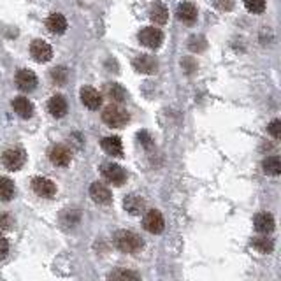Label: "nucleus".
<instances>
[{
	"label": "nucleus",
	"instance_id": "obj_11",
	"mask_svg": "<svg viewBox=\"0 0 281 281\" xmlns=\"http://www.w3.org/2000/svg\"><path fill=\"white\" fill-rule=\"evenodd\" d=\"M79 97H81L83 106L88 107V109H98L102 104V95L98 93L95 88H92V86H85V88H81Z\"/></svg>",
	"mask_w": 281,
	"mask_h": 281
},
{
	"label": "nucleus",
	"instance_id": "obj_32",
	"mask_svg": "<svg viewBox=\"0 0 281 281\" xmlns=\"http://www.w3.org/2000/svg\"><path fill=\"white\" fill-rule=\"evenodd\" d=\"M7 253H9V243H7V239L0 237V260L6 258Z\"/></svg>",
	"mask_w": 281,
	"mask_h": 281
},
{
	"label": "nucleus",
	"instance_id": "obj_14",
	"mask_svg": "<svg viewBox=\"0 0 281 281\" xmlns=\"http://www.w3.org/2000/svg\"><path fill=\"white\" fill-rule=\"evenodd\" d=\"M134 67L137 72H143V74H155L156 69H158V64L156 60L153 58L150 55H140L137 58L134 60Z\"/></svg>",
	"mask_w": 281,
	"mask_h": 281
},
{
	"label": "nucleus",
	"instance_id": "obj_8",
	"mask_svg": "<svg viewBox=\"0 0 281 281\" xmlns=\"http://www.w3.org/2000/svg\"><path fill=\"white\" fill-rule=\"evenodd\" d=\"M30 55H32V58H34L35 62H39V64H46V62L51 60L53 49L48 43L37 39L30 44Z\"/></svg>",
	"mask_w": 281,
	"mask_h": 281
},
{
	"label": "nucleus",
	"instance_id": "obj_30",
	"mask_svg": "<svg viewBox=\"0 0 281 281\" xmlns=\"http://www.w3.org/2000/svg\"><path fill=\"white\" fill-rule=\"evenodd\" d=\"M188 48L192 49V51H202V49L206 48V41L202 39V37H192L188 43Z\"/></svg>",
	"mask_w": 281,
	"mask_h": 281
},
{
	"label": "nucleus",
	"instance_id": "obj_27",
	"mask_svg": "<svg viewBox=\"0 0 281 281\" xmlns=\"http://www.w3.org/2000/svg\"><path fill=\"white\" fill-rule=\"evenodd\" d=\"M245 7L253 14H262L266 11V0H243Z\"/></svg>",
	"mask_w": 281,
	"mask_h": 281
},
{
	"label": "nucleus",
	"instance_id": "obj_18",
	"mask_svg": "<svg viewBox=\"0 0 281 281\" xmlns=\"http://www.w3.org/2000/svg\"><path fill=\"white\" fill-rule=\"evenodd\" d=\"M12 109H14V113H18V116H22L25 119L34 114V106L25 97H16L14 101H12Z\"/></svg>",
	"mask_w": 281,
	"mask_h": 281
},
{
	"label": "nucleus",
	"instance_id": "obj_21",
	"mask_svg": "<svg viewBox=\"0 0 281 281\" xmlns=\"http://www.w3.org/2000/svg\"><path fill=\"white\" fill-rule=\"evenodd\" d=\"M262 169L266 174L269 176H279L281 174V160L279 156L272 155V156H267L266 160L262 162Z\"/></svg>",
	"mask_w": 281,
	"mask_h": 281
},
{
	"label": "nucleus",
	"instance_id": "obj_2",
	"mask_svg": "<svg viewBox=\"0 0 281 281\" xmlns=\"http://www.w3.org/2000/svg\"><path fill=\"white\" fill-rule=\"evenodd\" d=\"M102 119H104L106 125L113 127V129H122L130 122V116L123 107H119L118 104H111L102 113Z\"/></svg>",
	"mask_w": 281,
	"mask_h": 281
},
{
	"label": "nucleus",
	"instance_id": "obj_19",
	"mask_svg": "<svg viewBox=\"0 0 281 281\" xmlns=\"http://www.w3.org/2000/svg\"><path fill=\"white\" fill-rule=\"evenodd\" d=\"M102 150L111 156H122L123 155V144L119 137H104L102 139Z\"/></svg>",
	"mask_w": 281,
	"mask_h": 281
},
{
	"label": "nucleus",
	"instance_id": "obj_1",
	"mask_svg": "<svg viewBox=\"0 0 281 281\" xmlns=\"http://www.w3.org/2000/svg\"><path fill=\"white\" fill-rule=\"evenodd\" d=\"M114 245L123 253H137L143 250V239L130 230H118L114 234Z\"/></svg>",
	"mask_w": 281,
	"mask_h": 281
},
{
	"label": "nucleus",
	"instance_id": "obj_20",
	"mask_svg": "<svg viewBox=\"0 0 281 281\" xmlns=\"http://www.w3.org/2000/svg\"><path fill=\"white\" fill-rule=\"evenodd\" d=\"M106 95L114 102V104H119V102L127 101L125 88H123L122 85H118V83H109V85H106Z\"/></svg>",
	"mask_w": 281,
	"mask_h": 281
},
{
	"label": "nucleus",
	"instance_id": "obj_22",
	"mask_svg": "<svg viewBox=\"0 0 281 281\" xmlns=\"http://www.w3.org/2000/svg\"><path fill=\"white\" fill-rule=\"evenodd\" d=\"M16 193L14 183L9 177H0V200L2 202H9Z\"/></svg>",
	"mask_w": 281,
	"mask_h": 281
},
{
	"label": "nucleus",
	"instance_id": "obj_23",
	"mask_svg": "<svg viewBox=\"0 0 281 281\" xmlns=\"http://www.w3.org/2000/svg\"><path fill=\"white\" fill-rule=\"evenodd\" d=\"M123 206L129 211L130 214H140L144 209V200L140 199L139 195H129L125 200H123Z\"/></svg>",
	"mask_w": 281,
	"mask_h": 281
},
{
	"label": "nucleus",
	"instance_id": "obj_3",
	"mask_svg": "<svg viewBox=\"0 0 281 281\" xmlns=\"http://www.w3.org/2000/svg\"><path fill=\"white\" fill-rule=\"evenodd\" d=\"M139 43L143 44V46L150 48V49H156L162 46L164 43V34L162 30H158V28L155 27H146L143 28V30L139 32Z\"/></svg>",
	"mask_w": 281,
	"mask_h": 281
},
{
	"label": "nucleus",
	"instance_id": "obj_9",
	"mask_svg": "<svg viewBox=\"0 0 281 281\" xmlns=\"http://www.w3.org/2000/svg\"><path fill=\"white\" fill-rule=\"evenodd\" d=\"M32 188H34V192L37 195L44 197V199H51V197H55V193H56V185L53 183L51 179H48V177H34Z\"/></svg>",
	"mask_w": 281,
	"mask_h": 281
},
{
	"label": "nucleus",
	"instance_id": "obj_16",
	"mask_svg": "<svg viewBox=\"0 0 281 281\" xmlns=\"http://www.w3.org/2000/svg\"><path fill=\"white\" fill-rule=\"evenodd\" d=\"M176 14H177V19H179V22L193 23L197 19V14H199V12H197V7L193 6L192 2H183L177 6Z\"/></svg>",
	"mask_w": 281,
	"mask_h": 281
},
{
	"label": "nucleus",
	"instance_id": "obj_10",
	"mask_svg": "<svg viewBox=\"0 0 281 281\" xmlns=\"http://www.w3.org/2000/svg\"><path fill=\"white\" fill-rule=\"evenodd\" d=\"M16 85H18V88L22 90V92H34L37 86V76L32 70L22 69L16 74Z\"/></svg>",
	"mask_w": 281,
	"mask_h": 281
},
{
	"label": "nucleus",
	"instance_id": "obj_25",
	"mask_svg": "<svg viewBox=\"0 0 281 281\" xmlns=\"http://www.w3.org/2000/svg\"><path fill=\"white\" fill-rule=\"evenodd\" d=\"M251 246H253L258 253H271V251L274 250V243L267 237H255L253 241H251Z\"/></svg>",
	"mask_w": 281,
	"mask_h": 281
},
{
	"label": "nucleus",
	"instance_id": "obj_15",
	"mask_svg": "<svg viewBox=\"0 0 281 281\" xmlns=\"http://www.w3.org/2000/svg\"><path fill=\"white\" fill-rule=\"evenodd\" d=\"M48 111H49V114H51V116L64 118L65 114H67V101H65L62 95H55V97L49 98Z\"/></svg>",
	"mask_w": 281,
	"mask_h": 281
},
{
	"label": "nucleus",
	"instance_id": "obj_6",
	"mask_svg": "<svg viewBox=\"0 0 281 281\" xmlns=\"http://www.w3.org/2000/svg\"><path fill=\"white\" fill-rule=\"evenodd\" d=\"M49 160H51L53 165H56V167H67L70 164V160H72V153L67 146H64V144H55V146L49 150Z\"/></svg>",
	"mask_w": 281,
	"mask_h": 281
},
{
	"label": "nucleus",
	"instance_id": "obj_12",
	"mask_svg": "<svg viewBox=\"0 0 281 281\" xmlns=\"http://www.w3.org/2000/svg\"><path fill=\"white\" fill-rule=\"evenodd\" d=\"M90 197H92V200L95 204H109L111 199H113V195H111V190L106 187L104 183H98V181H95V183L90 187Z\"/></svg>",
	"mask_w": 281,
	"mask_h": 281
},
{
	"label": "nucleus",
	"instance_id": "obj_7",
	"mask_svg": "<svg viewBox=\"0 0 281 281\" xmlns=\"http://www.w3.org/2000/svg\"><path fill=\"white\" fill-rule=\"evenodd\" d=\"M102 176H104L109 183L116 185V187H119V185H123L127 181L125 169L118 164H106L104 167H102Z\"/></svg>",
	"mask_w": 281,
	"mask_h": 281
},
{
	"label": "nucleus",
	"instance_id": "obj_26",
	"mask_svg": "<svg viewBox=\"0 0 281 281\" xmlns=\"http://www.w3.org/2000/svg\"><path fill=\"white\" fill-rule=\"evenodd\" d=\"M81 214L77 209H65L64 214H62V222H64V225L67 227H74L77 222H79Z\"/></svg>",
	"mask_w": 281,
	"mask_h": 281
},
{
	"label": "nucleus",
	"instance_id": "obj_28",
	"mask_svg": "<svg viewBox=\"0 0 281 281\" xmlns=\"http://www.w3.org/2000/svg\"><path fill=\"white\" fill-rule=\"evenodd\" d=\"M69 77V70L65 67H55L51 69V79L56 83V85H65Z\"/></svg>",
	"mask_w": 281,
	"mask_h": 281
},
{
	"label": "nucleus",
	"instance_id": "obj_17",
	"mask_svg": "<svg viewBox=\"0 0 281 281\" xmlns=\"http://www.w3.org/2000/svg\"><path fill=\"white\" fill-rule=\"evenodd\" d=\"M255 230L260 234H269L274 230V218L269 213H260L255 216Z\"/></svg>",
	"mask_w": 281,
	"mask_h": 281
},
{
	"label": "nucleus",
	"instance_id": "obj_4",
	"mask_svg": "<svg viewBox=\"0 0 281 281\" xmlns=\"http://www.w3.org/2000/svg\"><path fill=\"white\" fill-rule=\"evenodd\" d=\"M25 160H27V155L22 148H11L2 155V164L7 171H19L25 165Z\"/></svg>",
	"mask_w": 281,
	"mask_h": 281
},
{
	"label": "nucleus",
	"instance_id": "obj_13",
	"mask_svg": "<svg viewBox=\"0 0 281 281\" xmlns=\"http://www.w3.org/2000/svg\"><path fill=\"white\" fill-rule=\"evenodd\" d=\"M46 28L51 34H64V32L67 30V19H65V16L60 14V12H53L46 19Z\"/></svg>",
	"mask_w": 281,
	"mask_h": 281
},
{
	"label": "nucleus",
	"instance_id": "obj_5",
	"mask_svg": "<svg viewBox=\"0 0 281 281\" xmlns=\"http://www.w3.org/2000/svg\"><path fill=\"white\" fill-rule=\"evenodd\" d=\"M143 225H144V229H146L148 232L160 234V232H164V229H165V220H164V216H162L160 211L150 209L146 214H144Z\"/></svg>",
	"mask_w": 281,
	"mask_h": 281
},
{
	"label": "nucleus",
	"instance_id": "obj_24",
	"mask_svg": "<svg viewBox=\"0 0 281 281\" xmlns=\"http://www.w3.org/2000/svg\"><path fill=\"white\" fill-rule=\"evenodd\" d=\"M150 18L155 23L164 25L169 18V11L165 9V6H162V4H155V6L151 7V11H150Z\"/></svg>",
	"mask_w": 281,
	"mask_h": 281
},
{
	"label": "nucleus",
	"instance_id": "obj_33",
	"mask_svg": "<svg viewBox=\"0 0 281 281\" xmlns=\"http://www.w3.org/2000/svg\"><path fill=\"white\" fill-rule=\"evenodd\" d=\"M11 225H12V220L9 214H2V216H0V230H9Z\"/></svg>",
	"mask_w": 281,
	"mask_h": 281
},
{
	"label": "nucleus",
	"instance_id": "obj_31",
	"mask_svg": "<svg viewBox=\"0 0 281 281\" xmlns=\"http://www.w3.org/2000/svg\"><path fill=\"white\" fill-rule=\"evenodd\" d=\"M109 278H111V279H116V278H123V279H127V278L139 279V274H135V272H130V271H116V272H113V274H111Z\"/></svg>",
	"mask_w": 281,
	"mask_h": 281
},
{
	"label": "nucleus",
	"instance_id": "obj_29",
	"mask_svg": "<svg viewBox=\"0 0 281 281\" xmlns=\"http://www.w3.org/2000/svg\"><path fill=\"white\" fill-rule=\"evenodd\" d=\"M267 130H269V134L274 139H281V122L279 119H272L269 123V127H267Z\"/></svg>",
	"mask_w": 281,
	"mask_h": 281
}]
</instances>
